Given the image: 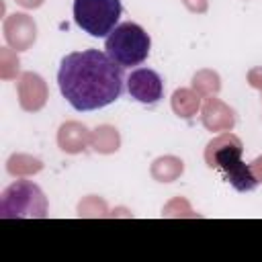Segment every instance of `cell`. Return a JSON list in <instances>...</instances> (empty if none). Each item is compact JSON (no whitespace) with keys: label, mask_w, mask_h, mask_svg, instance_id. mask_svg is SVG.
Returning a JSON list of instances; mask_svg holds the SVG:
<instances>
[{"label":"cell","mask_w":262,"mask_h":262,"mask_svg":"<svg viewBox=\"0 0 262 262\" xmlns=\"http://www.w3.org/2000/svg\"><path fill=\"white\" fill-rule=\"evenodd\" d=\"M125 84L123 68L106 51L82 49L63 55L57 70L61 96L74 111H98L121 98Z\"/></svg>","instance_id":"6da1fadb"},{"label":"cell","mask_w":262,"mask_h":262,"mask_svg":"<svg viewBox=\"0 0 262 262\" xmlns=\"http://www.w3.org/2000/svg\"><path fill=\"white\" fill-rule=\"evenodd\" d=\"M149 47H151V39L145 33V29L131 20L117 25L111 31V35L104 39L106 55L113 61H117L121 68L141 66L149 55Z\"/></svg>","instance_id":"7a4b0ae2"},{"label":"cell","mask_w":262,"mask_h":262,"mask_svg":"<svg viewBox=\"0 0 262 262\" xmlns=\"http://www.w3.org/2000/svg\"><path fill=\"white\" fill-rule=\"evenodd\" d=\"M2 219H43L47 217V199L31 180L12 182L0 196Z\"/></svg>","instance_id":"3957f363"},{"label":"cell","mask_w":262,"mask_h":262,"mask_svg":"<svg viewBox=\"0 0 262 262\" xmlns=\"http://www.w3.org/2000/svg\"><path fill=\"white\" fill-rule=\"evenodd\" d=\"M74 23L96 39H106L123 14L121 0H74Z\"/></svg>","instance_id":"277c9868"},{"label":"cell","mask_w":262,"mask_h":262,"mask_svg":"<svg viewBox=\"0 0 262 262\" xmlns=\"http://www.w3.org/2000/svg\"><path fill=\"white\" fill-rule=\"evenodd\" d=\"M215 168L223 174V178L237 190V192H250L258 186L256 176L252 174V168L242 158L239 145H223L213 156Z\"/></svg>","instance_id":"5b68a950"},{"label":"cell","mask_w":262,"mask_h":262,"mask_svg":"<svg viewBox=\"0 0 262 262\" xmlns=\"http://www.w3.org/2000/svg\"><path fill=\"white\" fill-rule=\"evenodd\" d=\"M127 94L147 106L158 104L164 98V80L162 76L151 68H135L125 78Z\"/></svg>","instance_id":"8992f818"}]
</instances>
